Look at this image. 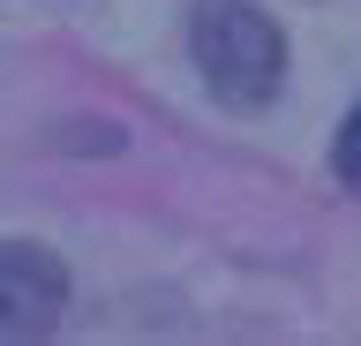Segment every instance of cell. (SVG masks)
<instances>
[{"label":"cell","mask_w":361,"mask_h":346,"mask_svg":"<svg viewBox=\"0 0 361 346\" xmlns=\"http://www.w3.org/2000/svg\"><path fill=\"white\" fill-rule=\"evenodd\" d=\"M188 46H196V68L211 83V98L233 106V113L271 106L279 83H286V38L248 0H203L196 23H188Z\"/></svg>","instance_id":"obj_1"},{"label":"cell","mask_w":361,"mask_h":346,"mask_svg":"<svg viewBox=\"0 0 361 346\" xmlns=\"http://www.w3.org/2000/svg\"><path fill=\"white\" fill-rule=\"evenodd\" d=\"M68 309V264L45 241H0V339H45Z\"/></svg>","instance_id":"obj_2"},{"label":"cell","mask_w":361,"mask_h":346,"mask_svg":"<svg viewBox=\"0 0 361 346\" xmlns=\"http://www.w3.org/2000/svg\"><path fill=\"white\" fill-rule=\"evenodd\" d=\"M331 173H338L346 188L361 181V106L346 113V128H338V143H331Z\"/></svg>","instance_id":"obj_3"}]
</instances>
